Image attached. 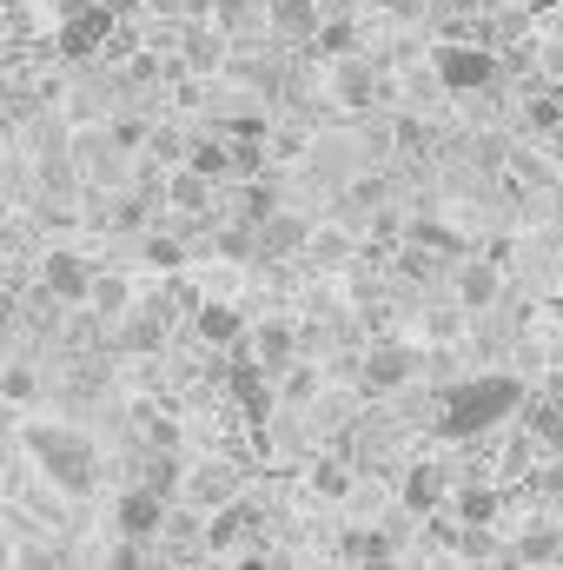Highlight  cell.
I'll use <instances>...</instances> for the list:
<instances>
[{"mask_svg": "<svg viewBox=\"0 0 563 570\" xmlns=\"http://www.w3.org/2000/svg\"><path fill=\"white\" fill-rule=\"evenodd\" d=\"M531 438L551 444V451H563V399H537V412H531Z\"/></svg>", "mask_w": 563, "mask_h": 570, "instance_id": "cell-21", "label": "cell"}, {"mask_svg": "<svg viewBox=\"0 0 563 570\" xmlns=\"http://www.w3.org/2000/svg\"><path fill=\"white\" fill-rule=\"evenodd\" d=\"M246 524H253V518H246V504H239V498H226V504H213V524H206V544H213V551H226L233 538H246Z\"/></svg>", "mask_w": 563, "mask_h": 570, "instance_id": "cell-18", "label": "cell"}, {"mask_svg": "<svg viewBox=\"0 0 563 570\" xmlns=\"http://www.w3.org/2000/svg\"><path fill=\"white\" fill-rule=\"evenodd\" d=\"M113 518H120V531H127V538H140V544H146V538L166 524V498H159L152 484H140V491H127V498L113 504Z\"/></svg>", "mask_w": 563, "mask_h": 570, "instance_id": "cell-8", "label": "cell"}, {"mask_svg": "<svg viewBox=\"0 0 563 570\" xmlns=\"http://www.w3.org/2000/svg\"><path fill=\"white\" fill-rule=\"evenodd\" d=\"M107 33H113V13H107V7L93 0V7L67 13V27H60V53H67V60H87V53H93V47H100Z\"/></svg>", "mask_w": 563, "mask_h": 570, "instance_id": "cell-7", "label": "cell"}, {"mask_svg": "<svg viewBox=\"0 0 563 570\" xmlns=\"http://www.w3.org/2000/svg\"><path fill=\"white\" fill-rule=\"evenodd\" d=\"M246 358H253V365H259L266 379H279L285 365L298 358V345H292V325H259V332H253V352H246Z\"/></svg>", "mask_w": 563, "mask_h": 570, "instance_id": "cell-14", "label": "cell"}, {"mask_svg": "<svg viewBox=\"0 0 563 570\" xmlns=\"http://www.w3.org/2000/svg\"><path fill=\"white\" fill-rule=\"evenodd\" d=\"M233 392H239V405H246V419H253V425H266V419H273V379H266L253 358H239V365H233Z\"/></svg>", "mask_w": 563, "mask_h": 570, "instance_id": "cell-12", "label": "cell"}, {"mask_svg": "<svg viewBox=\"0 0 563 570\" xmlns=\"http://www.w3.org/2000/svg\"><path fill=\"white\" fill-rule=\"evenodd\" d=\"M239 570H266V564H259V558H253V564H239Z\"/></svg>", "mask_w": 563, "mask_h": 570, "instance_id": "cell-43", "label": "cell"}, {"mask_svg": "<svg viewBox=\"0 0 563 570\" xmlns=\"http://www.w3.org/2000/svg\"><path fill=\"white\" fill-rule=\"evenodd\" d=\"M179 20H213V0H179Z\"/></svg>", "mask_w": 563, "mask_h": 570, "instance_id": "cell-37", "label": "cell"}, {"mask_svg": "<svg viewBox=\"0 0 563 570\" xmlns=\"http://www.w3.org/2000/svg\"><path fill=\"white\" fill-rule=\"evenodd\" d=\"M352 206H385V179H378V173H365V179L352 186Z\"/></svg>", "mask_w": 563, "mask_h": 570, "instance_id": "cell-34", "label": "cell"}, {"mask_svg": "<svg viewBox=\"0 0 563 570\" xmlns=\"http://www.w3.org/2000/svg\"><path fill=\"white\" fill-rule=\"evenodd\" d=\"M0 570H13V538H7V524H0Z\"/></svg>", "mask_w": 563, "mask_h": 570, "instance_id": "cell-39", "label": "cell"}, {"mask_svg": "<svg viewBox=\"0 0 563 570\" xmlns=\"http://www.w3.org/2000/svg\"><path fill=\"white\" fill-rule=\"evenodd\" d=\"M159 199H166L172 213H206V199H213V179H206V173H192V166H172Z\"/></svg>", "mask_w": 563, "mask_h": 570, "instance_id": "cell-16", "label": "cell"}, {"mask_svg": "<svg viewBox=\"0 0 563 570\" xmlns=\"http://www.w3.org/2000/svg\"><path fill=\"white\" fill-rule=\"evenodd\" d=\"M73 193V166L67 159H47V199H67Z\"/></svg>", "mask_w": 563, "mask_h": 570, "instance_id": "cell-33", "label": "cell"}, {"mask_svg": "<svg viewBox=\"0 0 563 570\" xmlns=\"http://www.w3.org/2000/svg\"><path fill=\"white\" fill-rule=\"evenodd\" d=\"M444 484H451V478H444L437 464H418V471L405 478V504H412V511H437V504H444Z\"/></svg>", "mask_w": 563, "mask_h": 570, "instance_id": "cell-19", "label": "cell"}, {"mask_svg": "<svg viewBox=\"0 0 563 570\" xmlns=\"http://www.w3.org/2000/svg\"><path fill=\"white\" fill-rule=\"evenodd\" d=\"M557 120H563V100H557V94H537V100H531V127H537V134H551Z\"/></svg>", "mask_w": 563, "mask_h": 570, "instance_id": "cell-30", "label": "cell"}, {"mask_svg": "<svg viewBox=\"0 0 563 570\" xmlns=\"http://www.w3.org/2000/svg\"><path fill=\"white\" fill-rule=\"evenodd\" d=\"M33 392H40V372H33V365H7V372H0V399H7V405H27Z\"/></svg>", "mask_w": 563, "mask_h": 570, "instance_id": "cell-23", "label": "cell"}, {"mask_svg": "<svg viewBox=\"0 0 563 570\" xmlns=\"http://www.w3.org/2000/svg\"><path fill=\"white\" fill-rule=\"evenodd\" d=\"M199 332H206L213 345H239V338H246V325H239L233 305H199Z\"/></svg>", "mask_w": 563, "mask_h": 570, "instance_id": "cell-20", "label": "cell"}, {"mask_svg": "<svg viewBox=\"0 0 563 570\" xmlns=\"http://www.w3.org/2000/svg\"><path fill=\"white\" fill-rule=\"evenodd\" d=\"M497 292H504L497 259H471V266L457 273V305H464V312H491V305H497Z\"/></svg>", "mask_w": 563, "mask_h": 570, "instance_id": "cell-10", "label": "cell"}, {"mask_svg": "<svg viewBox=\"0 0 563 570\" xmlns=\"http://www.w3.org/2000/svg\"><path fill=\"white\" fill-rule=\"evenodd\" d=\"M365 570H398V564H392V558H372V564H365Z\"/></svg>", "mask_w": 563, "mask_h": 570, "instance_id": "cell-42", "label": "cell"}, {"mask_svg": "<svg viewBox=\"0 0 563 570\" xmlns=\"http://www.w3.org/2000/svg\"><path fill=\"white\" fill-rule=\"evenodd\" d=\"M127 80H134V87L152 80V53H134V60H127Z\"/></svg>", "mask_w": 563, "mask_h": 570, "instance_id": "cell-36", "label": "cell"}, {"mask_svg": "<svg viewBox=\"0 0 563 570\" xmlns=\"http://www.w3.org/2000/svg\"><path fill=\"white\" fill-rule=\"evenodd\" d=\"M186 33H179V53H186V67L192 73H219V60H226V40H219V27L213 20H179Z\"/></svg>", "mask_w": 563, "mask_h": 570, "instance_id": "cell-9", "label": "cell"}, {"mask_svg": "<svg viewBox=\"0 0 563 570\" xmlns=\"http://www.w3.org/2000/svg\"><path fill=\"white\" fill-rule=\"evenodd\" d=\"M418 372H424L418 345H372V358H365V385L372 392H405Z\"/></svg>", "mask_w": 563, "mask_h": 570, "instance_id": "cell-4", "label": "cell"}, {"mask_svg": "<svg viewBox=\"0 0 563 570\" xmlns=\"http://www.w3.org/2000/svg\"><path fill=\"white\" fill-rule=\"evenodd\" d=\"M253 233H259V239H253L259 253H298V246H305V219H292V213H266Z\"/></svg>", "mask_w": 563, "mask_h": 570, "instance_id": "cell-17", "label": "cell"}, {"mask_svg": "<svg viewBox=\"0 0 563 570\" xmlns=\"http://www.w3.org/2000/svg\"><path fill=\"white\" fill-rule=\"evenodd\" d=\"M80 305H87L93 325H120V318L134 312V279H127V273H93L87 292H80Z\"/></svg>", "mask_w": 563, "mask_h": 570, "instance_id": "cell-6", "label": "cell"}, {"mask_svg": "<svg viewBox=\"0 0 563 570\" xmlns=\"http://www.w3.org/2000/svg\"><path fill=\"white\" fill-rule=\"evenodd\" d=\"M186 498H192L199 511H213V504L239 498V478H233L226 464H192V471H186Z\"/></svg>", "mask_w": 563, "mask_h": 570, "instance_id": "cell-13", "label": "cell"}, {"mask_svg": "<svg viewBox=\"0 0 563 570\" xmlns=\"http://www.w3.org/2000/svg\"><path fill=\"white\" fill-rule=\"evenodd\" d=\"M491 511H497V498H491V491H457V518H464V524H484Z\"/></svg>", "mask_w": 563, "mask_h": 570, "instance_id": "cell-29", "label": "cell"}, {"mask_svg": "<svg viewBox=\"0 0 563 570\" xmlns=\"http://www.w3.org/2000/svg\"><path fill=\"white\" fill-rule=\"evenodd\" d=\"M524 558H557V531L551 524H537V531H524V544H517Z\"/></svg>", "mask_w": 563, "mask_h": 570, "instance_id": "cell-32", "label": "cell"}, {"mask_svg": "<svg viewBox=\"0 0 563 570\" xmlns=\"http://www.w3.org/2000/svg\"><path fill=\"white\" fill-rule=\"evenodd\" d=\"M146 7H152L159 20H179V0H146Z\"/></svg>", "mask_w": 563, "mask_h": 570, "instance_id": "cell-38", "label": "cell"}, {"mask_svg": "<svg viewBox=\"0 0 563 570\" xmlns=\"http://www.w3.org/2000/svg\"><path fill=\"white\" fill-rule=\"evenodd\" d=\"M431 67H437V80H444L451 94H484V87L504 73L497 47H484V40H437Z\"/></svg>", "mask_w": 563, "mask_h": 570, "instance_id": "cell-3", "label": "cell"}, {"mask_svg": "<svg viewBox=\"0 0 563 570\" xmlns=\"http://www.w3.org/2000/svg\"><path fill=\"white\" fill-rule=\"evenodd\" d=\"M146 159H152V166H179V159H186V140H179V134H172V127H146Z\"/></svg>", "mask_w": 563, "mask_h": 570, "instance_id": "cell-22", "label": "cell"}, {"mask_svg": "<svg viewBox=\"0 0 563 570\" xmlns=\"http://www.w3.org/2000/svg\"><path fill=\"white\" fill-rule=\"evenodd\" d=\"M146 259H152V266H166V273H172V266H179V259H186V246H179V239H172V233H152V239H146Z\"/></svg>", "mask_w": 563, "mask_h": 570, "instance_id": "cell-28", "label": "cell"}, {"mask_svg": "<svg viewBox=\"0 0 563 570\" xmlns=\"http://www.w3.org/2000/svg\"><path fill=\"white\" fill-rule=\"evenodd\" d=\"M412 239L431 246V253H464V239H457L451 226H437V219H418V226H412Z\"/></svg>", "mask_w": 563, "mask_h": 570, "instance_id": "cell-25", "label": "cell"}, {"mask_svg": "<svg viewBox=\"0 0 563 570\" xmlns=\"http://www.w3.org/2000/svg\"><path fill=\"white\" fill-rule=\"evenodd\" d=\"M464 325V305H451V312H431V338H451Z\"/></svg>", "mask_w": 563, "mask_h": 570, "instance_id": "cell-35", "label": "cell"}, {"mask_svg": "<svg viewBox=\"0 0 563 570\" xmlns=\"http://www.w3.org/2000/svg\"><path fill=\"white\" fill-rule=\"evenodd\" d=\"M266 213H279V193H273V186H246V219L259 226Z\"/></svg>", "mask_w": 563, "mask_h": 570, "instance_id": "cell-31", "label": "cell"}, {"mask_svg": "<svg viewBox=\"0 0 563 570\" xmlns=\"http://www.w3.org/2000/svg\"><path fill=\"white\" fill-rule=\"evenodd\" d=\"M27 7H33V0H0V13H27Z\"/></svg>", "mask_w": 563, "mask_h": 570, "instance_id": "cell-40", "label": "cell"}, {"mask_svg": "<svg viewBox=\"0 0 563 570\" xmlns=\"http://www.w3.org/2000/svg\"><path fill=\"white\" fill-rule=\"evenodd\" d=\"M20 444H27V458L67 491V498H87L93 491V478H100V464H93V444L80 438L73 425H53V419H33V425L20 431Z\"/></svg>", "mask_w": 563, "mask_h": 570, "instance_id": "cell-2", "label": "cell"}, {"mask_svg": "<svg viewBox=\"0 0 563 570\" xmlns=\"http://www.w3.org/2000/svg\"><path fill=\"white\" fill-rule=\"evenodd\" d=\"M266 20H273V33H285V40H312L318 33V0H266Z\"/></svg>", "mask_w": 563, "mask_h": 570, "instance_id": "cell-15", "label": "cell"}, {"mask_svg": "<svg viewBox=\"0 0 563 570\" xmlns=\"http://www.w3.org/2000/svg\"><path fill=\"white\" fill-rule=\"evenodd\" d=\"M332 94H338V107H352V114H372V100H378V73H372L365 60H338V73H332Z\"/></svg>", "mask_w": 563, "mask_h": 570, "instance_id": "cell-11", "label": "cell"}, {"mask_svg": "<svg viewBox=\"0 0 563 570\" xmlns=\"http://www.w3.org/2000/svg\"><path fill=\"white\" fill-rule=\"evenodd\" d=\"M437 399H444V412H437V431H444V438H477V431H491L497 419L517 412L524 385H517L511 372H477V379H457V385L437 392Z\"/></svg>", "mask_w": 563, "mask_h": 570, "instance_id": "cell-1", "label": "cell"}, {"mask_svg": "<svg viewBox=\"0 0 563 570\" xmlns=\"http://www.w3.org/2000/svg\"><path fill=\"white\" fill-rule=\"evenodd\" d=\"M80 7H93V0H60V13H80Z\"/></svg>", "mask_w": 563, "mask_h": 570, "instance_id": "cell-41", "label": "cell"}, {"mask_svg": "<svg viewBox=\"0 0 563 570\" xmlns=\"http://www.w3.org/2000/svg\"><path fill=\"white\" fill-rule=\"evenodd\" d=\"M87 279H93V266H87L73 246H53V253L40 259V285H47V298H60V305H80Z\"/></svg>", "mask_w": 563, "mask_h": 570, "instance_id": "cell-5", "label": "cell"}, {"mask_svg": "<svg viewBox=\"0 0 563 570\" xmlns=\"http://www.w3.org/2000/svg\"><path fill=\"white\" fill-rule=\"evenodd\" d=\"M219 253H226V259H246V253H259V246H253V219L226 226V233H219Z\"/></svg>", "mask_w": 563, "mask_h": 570, "instance_id": "cell-27", "label": "cell"}, {"mask_svg": "<svg viewBox=\"0 0 563 570\" xmlns=\"http://www.w3.org/2000/svg\"><path fill=\"white\" fill-rule=\"evenodd\" d=\"M345 551H352L358 564H372V558H392V538H385V531H352Z\"/></svg>", "mask_w": 563, "mask_h": 570, "instance_id": "cell-26", "label": "cell"}, {"mask_svg": "<svg viewBox=\"0 0 563 570\" xmlns=\"http://www.w3.org/2000/svg\"><path fill=\"white\" fill-rule=\"evenodd\" d=\"M312 491H325V498H345V491H352V471H345L338 458H318V464H312Z\"/></svg>", "mask_w": 563, "mask_h": 570, "instance_id": "cell-24", "label": "cell"}]
</instances>
